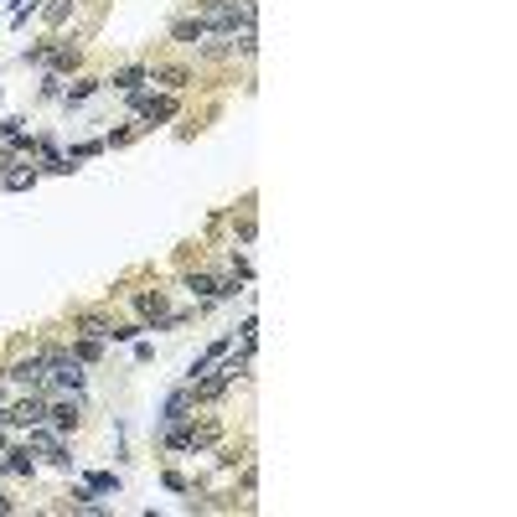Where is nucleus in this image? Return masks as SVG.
Segmentation results:
<instances>
[{"label":"nucleus","mask_w":517,"mask_h":517,"mask_svg":"<svg viewBox=\"0 0 517 517\" xmlns=\"http://www.w3.org/2000/svg\"><path fill=\"white\" fill-rule=\"evenodd\" d=\"M10 383H21V388H31V393H47L52 388V373H47V352H31V357H21L16 367L6 373Z\"/></svg>","instance_id":"obj_1"},{"label":"nucleus","mask_w":517,"mask_h":517,"mask_svg":"<svg viewBox=\"0 0 517 517\" xmlns=\"http://www.w3.org/2000/svg\"><path fill=\"white\" fill-rule=\"evenodd\" d=\"M47 373H52V383L57 388H83V362H78L73 352H57V347H47Z\"/></svg>","instance_id":"obj_2"},{"label":"nucleus","mask_w":517,"mask_h":517,"mask_svg":"<svg viewBox=\"0 0 517 517\" xmlns=\"http://www.w3.org/2000/svg\"><path fill=\"white\" fill-rule=\"evenodd\" d=\"M6 419L10 424H26V430H31V424H47V399H42V393H26L21 404L6 409Z\"/></svg>","instance_id":"obj_3"},{"label":"nucleus","mask_w":517,"mask_h":517,"mask_svg":"<svg viewBox=\"0 0 517 517\" xmlns=\"http://www.w3.org/2000/svg\"><path fill=\"white\" fill-rule=\"evenodd\" d=\"M192 409H197V393H192V383H187V388H176V393L166 399L161 424H181V419H192Z\"/></svg>","instance_id":"obj_4"},{"label":"nucleus","mask_w":517,"mask_h":517,"mask_svg":"<svg viewBox=\"0 0 517 517\" xmlns=\"http://www.w3.org/2000/svg\"><path fill=\"white\" fill-rule=\"evenodd\" d=\"M26 450H42V455H52L57 466H68L73 455H62V445H57V434L42 430V424H31V434H26Z\"/></svg>","instance_id":"obj_5"},{"label":"nucleus","mask_w":517,"mask_h":517,"mask_svg":"<svg viewBox=\"0 0 517 517\" xmlns=\"http://www.w3.org/2000/svg\"><path fill=\"white\" fill-rule=\"evenodd\" d=\"M78 331H83V337H94V341H114L119 321H109V316H94V311H78Z\"/></svg>","instance_id":"obj_6"},{"label":"nucleus","mask_w":517,"mask_h":517,"mask_svg":"<svg viewBox=\"0 0 517 517\" xmlns=\"http://www.w3.org/2000/svg\"><path fill=\"white\" fill-rule=\"evenodd\" d=\"M78 409H83V399H62V404H47V419L57 424V430H68V424H78Z\"/></svg>","instance_id":"obj_7"},{"label":"nucleus","mask_w":517,"mask_h":517,"mask_svg":"<svg viewBox=\"0 0 517 517\" xmlns=\"http://www.w3.org/2000/svg\"><path fill=\"white\" fill-rule=\"evenodd\" d=\"M140 316H145V321H155V326H166V295H161V290L140 295Z\"/></svg>","instance_id":"obj_8"},{"label":"nucleus","mask_w":517,"mask_h":517,"mask_svg":"<svg viewBox=\"0 0 517 517\" xmlns=\"http://www.w3.org/2000/svg\"><path fill=\"white\" fill-rule=\"evenodd\" d=\"M83 486H88V492H114V497H119V476H114V471H88Z\"/></svg>","instance_id":"obj_9"},{"label":"nucleus","mask_w":517,"mask_h":517,"mask_svg":"<svg viewBox=\"0 0 517 517\" xmlns=\"http://www.w3.org/2000/svg\"><path fill=\"white\" fill-rule=\"evenodd\" d=\"M140 83H145V68H125V73H114V88H125V94H140Z\"/></svg>","instance_id":"obj_10"},{"label":"nucleus","mask_w":517,"mask_h":517,"mask_svg":"<svg viewBox=\"0 0 517 517\" xmlns=\"http://www.w3.org/2000/svg\"><path fill=\"white\" fill-rule=\"evenodd\" d=\"M99 94V78H78V83L68 88V104H83V99H94Z\"/></svg>","instance_id":"obj_11"},{"label":"nucleus","mask_w":517,"mask_h":517,"mask_svg":"<svg viewBox=\"0 0 517 517\" xmlns=\"http://www.w3.org/2000/svg\"><path fill=\"white\" fill-rule=\"evenodd\" d=\"M99 352H104V341H94V337H78V341H73V357H78V362H94Z\"/></svg>","instance_id":"obj_12"},{"label":"nucleus","mask_w":517,"mask_h":517,"mask_svg":"<svg viewBox=\"0 0 517 517\" xmlns=\"http://www.w3.org/2000/svg\"><path fill=\"white\" fill-rule=\"evenodd\" d=\"M6 471H10V476H26V471H31V450H10Z\"/></svg>","instance_id":"obj_13"},{"label":"nucleus","mask_w":517,"mask_h":517,"mask_svg":"<svg viewBox=\"0 0 517 517\" xmlns=\"http://www.w3.org/2000/svg\"><path fill=\"white\" fill-rule=\"evenodd\" d=\"M31 181H36V171H6V187H10V192L31 187Z\"/></svg>","instance_id":"obj_14"},{"label":"nucleus","mask_w":517,"mask_h":517,"mask_svg":"<svg viewBox=\"0 0 517 517\" xmlns=\"http://www.w3.org/2000/svg\"><path fill=\"white\" fill-rule=\"evenodd\" d=\"M10 507H16V502H10V497H0V512H10Z\"/></svg>","instance_id":"obj_15"},{"label":"nucleus","mask_w":517,"mask_h":517,"mask_svg":"<svg viewBox=\"0 0 517 517\" xmlns=\"http://www.w3.org/2000/svg\"><path fill=\"white\" fill-rule=\"evenodd\" d=\"M0 445H6V440H0Z\"/></svg>","instance_id":"obj_16"}]
</instances>
